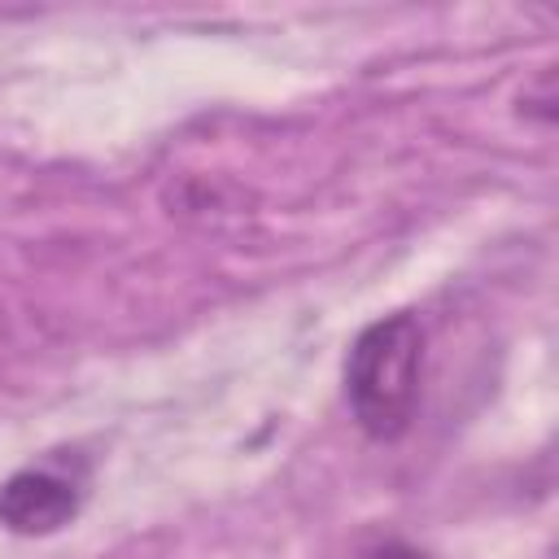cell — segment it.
Returning a JSON list of instances; mask_svg holds the SVG:
<instances>
[{
	"mask_svg": "<svg viewBox=\"0 0 559 559\" xmlns=\"http://www.w3.org/2000/svg\"><path fill=\"white\" fill-rule=\"evenodd\" d=\"M424 389V323L415 310L371 319L345 354V402L371 441H397L415 424Z\"/></svg>",
	"mask_w": 559,
	"mask_h": 559,
	"instance_id": "1",
	"label": "cell"
},
{
	"mask_svg": "<svg viewBox=\"0 0 559 559\" xmlns=\"http://www.w3.org/2000/svg\"><path fill=\"white\" fill-rule=\"evenodd\" d=\"M87 498V467L70 463H31L0 485V524L17 537H48L61 533Z\"/></svg>",
	"mask_w": 559,
	"mask_h": 559,
	"instance_id": "2",
	"label": "cell"
},
{
	"mask_svg": "<svg viewBox=\"0 0 559 559\" xmlns=\"http://www.w3.org/2000/svg\"><path fill=\"white\" fill-rule=\"evenodd\" d=\"M336 559H432L424 546L406 542L402 533L389 528H362L345 542V550H336Z\"/></svg>",
	"mask_w": 559,
	"mask_h": 559,
	"instance_id": "3",
	"label": "cell"
}]
</instances>
